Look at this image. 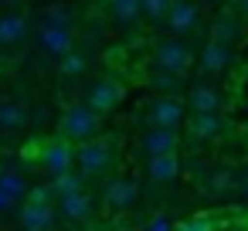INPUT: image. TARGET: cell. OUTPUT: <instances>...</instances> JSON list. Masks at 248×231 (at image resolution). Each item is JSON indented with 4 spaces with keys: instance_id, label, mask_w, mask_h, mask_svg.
Listing matches in <instances>:
<instances>
[{
    "instance_id": "cell-11",
    "label": "cell",
    "mask_w": 248,
    "mask_h": 231,
    "mask_svg": "<svg viewBox=\"0 0 248 231\" xmlns=\"http://www.w3.org/2000/svg\"><path fill=\"white\" fill-rule=\"evenodd\" d=\"M167 17H170V31L173 34H190L197 28V7L187 4V0H173V4L167 7Z\"/></svg>"
},
{
    "instance_id": "cell-27",
    "label": "cell",
    "mask_w": 248,
    "mask_h": 231,
    "mask_svg": "<svg viewBox=\"0 0 248 231\" xmlns=\"http://www.w3.org/2000/svg\"><path fill=\"white\" fill-rule=\"evenodd\" d=\"M45 24H62V28H68V24H72V14H68L65 7H48Z\"/></svg>"
},
{
    "instance_id": "cell-9",
    "label": "cell",
    "mask_w": 248,
    "mask_h": 231,
    "mask_svg": "<svg viewBox=\"0 0 248 231\" xmlns=\"http://www.w3.org/2000/svg\"><path fill=\"white\" fill-rule=\"evenodd\" d=\"M177 143H180L177 129H167V126H150V129L143 133V139H140V146H143V153H146V156L173 153V150H177Z\"/></svg>"
},
{
    "instance_id": "cell-2",
    "label": "cell",
    "mask_w": 248,
    "mask_h": 231,
    "mask_svg": "<svg viewBox=\"0 0 248 231\" xmlns=\"http://www.w3.org/2000/svg\"><path fill=\"white\" fill-rule=\"evenodd\" d=\"M99 112L95 109H89L85 102H78V106H68L65 109V116H62V123H58V129H62V136L65 139H75V143H82V139H89V136H95L99 133Z\"/></svg>"
},
{
    "instance_id": "cell-3",
    "label": "cell",
    "mask_w": 248,
    "mask_h": 231,
    "mask_svg": "<svg viewBox=\"0 0 248 231\" xmlns=\"http://www.w3.org/2000/svg\"><path fill=\"white\" fill-rule=\"evenodd\" d=\"M51 187H38L28 204H24V214H21V224L24 231H51L55 228V207H51Z\"/></svg>"
},
{
    "instance_id": "cell-24",
    "label": "cell",
    "mask_w": 248,
    "mask_h": 231,
    "mask_svg": "<svg viewBox=\"0 0 248 231\" xmlns=\"http://www.w3.org/2000/svg\"><path fill=\"white\" fill-rule=\"evenodd\" d=\"M170 4H173V0H140V14L160 21V17H167V7Z\"/></svg>"
},
{
    "instance_id": "cell-17",
    "label": "cell",
    "mask_w": 248,
    "mask_h": 231,
    "mask_svg": "<svg viewBox=\"0 0 248 231\" xmlns=\"http://www.w3.org/2000/svg\"><path fill=\"white\" fill-rule=\"evenodd\" d=\"M28 31V21L21 14H7V17H0V45H17Z\"/></svg>"
},
{
    "instance_id": "cell-1",
    "label": "cell",
    "mask_w": 248,
    "mask_h": 231,
    "mask_svg": "<svg viewBox=\"0 0 248 231\" xmlns=\"http://www.w3.org/2000/svg\"><path fill=\"white\" fill-rule=\"evenodd\" d=\"M116 153H112V143L109 139H82L78 150H75V163H78V173L82 177H102L109 173Z\"/></svg>"
},
{
    "instance_id": "cell-12",
    "label": "cell",
    "mask_w": 248,
    "mask_h": 231,
    "mask_svg": "<svg viewBox=\"0 0 248 231\" xmlns=\"http://www.w3.org/2000/svg\"><path fill=\"white\" fill-rule=\"evenodd\" d=\"M41 45H45L55 58H62L65 51H72V48H75L72 28H62V24H41Z\"/></svg>"
},
{
    "instance_id": "cell-23",
    "label": "cell",
    "mask_w": 248,
    "mask_h": 231,
    "mask_svg": "<svg viewBox=\"0 0 248 231\" xmlns=\"http://www.w3.org/2000/svg\"><path fill=\"white\" fill-rule=\"evenodd\" d=\"M150 82H153V89H160V92H173L177 89V82H180V75H173V72H167V68H153L150 72Z\"/></svg>"
},
{
    "instance_id": "cell-32",
    "label": "cell",
    "mask_w": 248,
    "mask_h": 231,
    "mask_svg": "<svg viewBox=\"0 0 248 231\" xmlns=\"http://www.w3.org/2000/svg\"><path fill=\"white\" fill-rule=\"evenodd\" d=\"M0 4H4V0H0Z\"/></svg>"
},
{
    "instance_id": "cell-6",
    "label": "cell",
    "mask_w": 248,
    "mask_h": 231,
    "mask_svg": "<svg viewBox=\"0 0 248 231\" xmlns=\"http://www.w3.org/2000/svg\"><path fill=\"white\" fill-rule=\"evenodd\" d=\"M136 194H140V187H136V180H129V177H116V180H109V184L102 187V200H106L109 211H126V207H133V204H136Z\"/></svg>"
},
{
    "instance_id": "cell-28",
    "label": "cell",
    "mask_w": 248,
    "mask_h": 231,
    "mask_svg": "<svg viewBox=\"0 0 248 231\" xmlns=\"http://www.w3.org/2000/svg\"><path fill=\"white\" fill-rule=\"evenodd\" d=\"M211 224H207V217H190V221H180L173 231H207Z\"/></svg>"
},
{
    "instance_id": "cell-10",
    "label": "cell",
    "mask_w": 248,
    "mask_h": 231,
    "mask_svg": "<svg viewBox=\"0 0 248 231\" xmlns=\"http://www.w3.org/2000/svg\"><path fill=\"white\" fill-rule=\"evenodd\" d=\"M146 173H150V180H156V184H173L177 173H180V156H177V150H173V153H156V156H150Z\"/></svg>"
},
{
    "instance_id": "cell-22",
    "label": "cell",
    "mask_w": 248,
    "mask_h": 231,
    "mask_svg": "<svg viewBox=\"0 0 248 231\" xmlns=\"http://www.w3.org/2000/svg\"><path fill=\"white\" fill-rule=\"evenodd\" d=\"M58 72H62V75H68V78H75V75H82V72H85V58L72 48V51H65V55L58 58Z\"/></svg>"
},
{
    "instance_id": "cell-21",
    "label": "cell",
    "mask_w": 248,
    "mask_h": 231,
    "mask_svg": "<svg viewBox=\"0 0 248 231\" xmlns=\"http://www.w3.org/2000/svg\"><path fill=\"white\" fill-rule=\"evenodd\" d=\"M82 173H75V170H62V173H55L51 177V194H72V190H82Z\"/></svg>"
},
{
    "instance_id": "cell-31",
    "label": "cell",
    "mask_w": 248,
    "mask_h": 231,
    "mask_svg": "<svg viewBox=\"0 0 248 231\" xmlns=\"http://www.w3.org/2000/svg\"><path fill=\"white\" fill-rule=\"evenodd\" d=\"M238 14H245V17H248V0H238Z\"/></svg>"
},
{
    "instance_id": "cell-15",
    "label": "cell",
    "mask_w": 248,
    "mask_h": 231,
    "mask_svg": "<svg viewBox=\"0 0 248 231\" xmlns=\"http://www.w3.org/2000/svg\"><path fill=\"white\" fill-rule=\"evenodd\" d=\"M62 211L72 217V221H89L92 214V204H89V194L85 190H72V194H62Z\"/></svg>"
},
{
    "instance_id": "cell-4",
    "label": "cell",
    "mask_w": 248,
    "mask_h": 231,
    "mask_svg": "<svg viewBox=\"0 0 248 231\" xmlns=\"http://www.w3.org/2000/svg\"><path fill=\"white\" fill-rule=\"evenodd\" d=\"M28 153H34L38 163H41L51 177L62 173V170H72V167H75V150H72L68 139H45L41 146H31Z\"/></svg>"
},
{
    "instance_id": "cell-18",
    "label": "cell",
    "mask_w": 248,
    "mask_h": 231,
    "mask_svg": "<svg viewBox=\"0 0 248 231\" xmlns=\"http://www.w3.org/2000/svg\"><path fill=\"white\" fill-rule=\"evenodd\" d=\"M106 7L112 21H123V24H133L140 17V0H106Z\"/></svg>"
},
{
    "instance_id": "cell-29",
    "label": "cell",
    "mask_w": 248,
    "mask_h": 231,
    "mask_svg": "<svg viewBox=\"0 0 248 231\" xmlns=\"http://www.w3.org/2000/svg\"><path fill=\"white\" fill-rule=\"evenodd\" d=\"M150 231H170V221H167L163 214H156V217L150 221Z\"/></svg>"
},
{
    "instance_id": "cell-13",
    "label": "cell",
    "mask_w": 248,
    "mask_h": 231,
    "mask_svg": "<svg viewBox=\"0 0 248 231\" xmlns=\"http://www.w3.org/2000/svg\"><path fill=\"white\" fill-rule=\"evenodd\" d=\"M228 65H231V48L221 45V41H207L204 51H201V68L211 72V75H217V72H224Z\"/></svg>"
},
{
    "instance_id": "cell-25",
    "label": "cell",
    "mask_w": 248,
    "mask_h": 231,
    "mask_svg": "<svg viewBox=\"0 0 248 231\" xmlns=\"http://www.w3.org/2000/svg\"><path fill=\"white\" fill-rule=\"evenodd\" d=\"M207 187H211V194H224V190H234V173H228V170H217L211 180H207Z\"/></svg>"
},
{
    "instance_id": "cell-7",
    "label": "cell",
    "mask_w": 248,
    "mask_h": 231,
    "mask_svg": "<svg viewBox=\"0 0 248 231\" xmlns=\"http://www.w3.org/2000/svg\"><path fill=\"white\" fill-rule=\"evenodd\" d=\"M153 58H156L160 68H167V72H173V75H184V72L190 68V51H187L184 45H177V41H160V45L153 48Z\"/></svg>"
},
{
    "instance_id": "cell-30",
    "label": "cell",
    "mask_w": 248,
    "mask_h": 231,
    "mask_svg": "<svg viewBox=\"0 0 248 231\" xmlns=\"http://www.w3.org/2000/svg\"><path fill=\"white\" fill-rule=\"evenodd\" d=\"M234 190H238V194H248V170H241V173L234 177Z\"/></svg>"
},
{
    "instance_id": "cell-19",
    "label": "cell",
    "mask_w": 248,
    "mask_h": 231,
    "mask_svg": "<svg viewBox=\"0 0 248 231\" xmlns=\"http://www.w3.org/2000/svg\"><path fill=\"white\" fill-rule=\"evenodd\" d=\"M24 123H28V112H24L17 102L0 99V126H4V129H21Z\"/></svg>"
},
{
    "instance_id": "cell-20",
    "label": "cell",
    "mask_w": 248,
    "mask_h": 231,
    "mask_svg": "<svg viewBox=\"0 0 248 231\" xmlns=\"http://www.w3.org/2000/svg\"><path fill=\"white\" fill-rule=\"evenodd\" d=\"M234 38H238V21H234L231 14H221V17L214 21V28H211V41H221V45L231 48Z\"/></svg>"
},
{
    "instance_id": "cell-5",
    "label": "cell",
    "mask_w": 248,
    "mask_h": 231,
    "mask_svg": "<svg viewBox=\"0 0 248 231\" xmlns=\"http://www.w3.org/2000/svg\"><path fill=\"white\" fill-rule=\"evenodd\" d=\"M146 119L150 126H167V129H180L184 123V106L173 99V95H160L146 106Z\"/></svg>"
},
{
    "instance_id": "cell-16",
    "label": "cell",
    "mask_w": 248,
    "mask_h": 231,
    "mask_svg": "<svg viewBox=\"0 0 248 231\" xmlns=\"http://www.w3.org/2000/svg\"><path fill=\"white\" fill-rule=\"evenodd\" d=\"M190 133L197 136V139H211L217 129H221V119H217V112H190Z\"/></svg>"
},
{
    "instance_id": "cell-26",
    "label": "cell",
    "mask_w": 248,
    "mask_h": 231,
    "mask_svg": "<svg viewBox=\"0 0 248 231\" xmlns=\"http://www.w3.org/2000/svg\"><path fill=\"white\" fill-rule=\"evenodd\" d=\"M0 190H4V197H14L24 190V180L17 173H7V177H0Z\"/></svg>"
},
{
    "instance_id": "cell-8",
    "label": "cell",
    "mask_w": 248,
    "mask_h": 231,
    "mask_svg": "<svg viewBox=\"0 0 248 231\" xmlns=\"http://www.w3.org/2000/svg\"><path fill=\"white\" fill-rule=\"evenodd\" d=\"M123 102V85L116 82V78H99L95 85H92V92H89V109H95L99 116L102 112H109V109H116Z\"/></svg>"
},
{
    "instance_id": "cell-14",
    "label": "cell",
    "mask_w": 248,
    "mask_h": 231,
    "mask_svg": "<svg viewBox=\"0 0 248 231\" xmlns=\"http://www.w3.org/2000/svg\"><path fill=\"white\" fill-rule=\"evenodd\" d=\"M187 106H190V112H217L221 109V92L211 89V85H194L190 95H187Z\"/></svg>"
}]
</instances>
